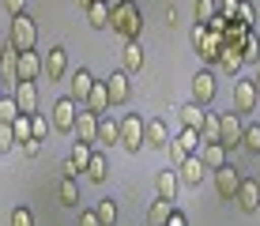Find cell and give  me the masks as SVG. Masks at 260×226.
<instances>
[{"mask_svg": "<svg viewBox=\"0 0 260 226\" xmlns=\"http://www.w3.org/2000/svg\"><path fill=\"white\" fill-rule=\"evenodd\" d=\"M110 30L124 42H140V30H143V12L136 0H117L110 8Z\"/></svg>", "mask_w": 260, "mask_h": 226, "instance_id": "cell-1", "label": "cell"}, {"mask_svg": "<svg viewBox=\"0 0 260 226\" xmlns=\"http://www.w3.org/2000/svg\"><path fill=\"white\" fill-rule=\"evenodd\" d=\"M8 45H12L15 53H34V45H38V26H34L30 15H15L12 26H8Z\"/></svg>", "mask_w": 260, "mask_h": 226, "instance_id": "cell-2", "label": "cell"}, {"mask_svg": "<svg viewBox=\"0 0 260 226\" xmlns=\"http://www.w3.org/2000/svg\"><path fill=\"white\" fill-rule=\"evenodd\" d=\"M76 121H79V102L72 94L57 98V102H53V128L72 136V132H76Z\"/></svg>", "mask_w": 260, "mask_h": 226, "instance_id": "cell-3", "label": "cell"}, {"mask_svg": "<svg viewBox=\"0 0 260 226\" xmlns=\"http://www.w3.org/2000/svg\"><path fill=\"white\" fill-rule=\"evenodd\" d=\"M143 117L140 113H124L121 117V147L124 151H132V155H140V147H143Z\"/></svg>", "mask_w": 260, "mask_h": 226, "instance_id": "cell-4", "label": "cell"}, {"mask_svg": "<svg viewBox=\"0 0 260 226\" xmlns=\"http://www.w3.org/2000/svg\"><path fill=\"white\" fill-rule=\"evenodd\" d=\"M241 132H245L241 113H219V143H222L226 151L241 147Z\"/></svg>", "mask_w": 260, "mask_h": 226, "instance_id": "cell-5", "label": "cell"}, {"mask_svg": "<svg viewBox=\"0 0 260 226\" xmlns=\"http://www.w3.org/2000/svg\"><path fill=\"white\" fill-rule=\"evenodd\" d=\"M211 177H215V192H219V200H234L238 196V188H241V174L234 166H219V170H211Z\"/></svg>", "mask_w": 260, "mask_h": 226, "instance_id": "cell-6", "label": "cell"}, {"mask_svg": "<svg viewBox=\"0 0 260 226\" xmlns=\"http://www.w3.org/2000/svg\"><path fill=\"white\" fill-rule=\"evenodd\" d=\"M260 110V94L253 79H238L234 83V113H256Z\"/></svg>", "mask_w": 260, "mask_h": 226, "instance_id": "cell-7", "label": "cell"}, {"mask_svg": "<svg viewBox=\"0 0 260 226\" xmlns=\"http://www.w3.org/2000/svg\"><path fill=\"white\" fill-rule=\"evenodd\" d=\"M215 94H219V87H215V76L208 68H200L192 76V102H200V106H211L215 102Z\"/></svg>", "mask_w": 260, "mask_h": 226, "instance_id": "cell-8", "label": "cell"}, {"mask_svg": "<svg viewBox=\"0 0 260 226\" xmlns=\"http://www.w3.org/2000/svg\"><path fill=\"white\" fill-rule=\"evenodd\" d=\"M38 76H46L42 57L38 53H19V60H15V79H19V83H34Z\"/></svg>", "mask_w": 260, "mask_h": 226, "instance_id": "cell-9", "label": "cell"}, {"mask_svg": "<svg viewBox=\"0 0 260 226\" xmlns=\"http://www.w3.org/2000/svg\"><path fill=\"white\" fill-rule=\"evenodd\" d=\"M222 45H226V42H222V34H219V30H211V26H208L204 42H196L192 49L200 53V60H204V64H219V57H222Z\"/></svg>", "mask_w": 260, "mask_h": 226, "instance_id": "cell-10", "label": "cell"}, {"mask_svg": "<svg viewBox=\"0 0 260 226\" xmlns=\"http://www.w3.org/2000/svg\"><path fill=\"white\" fill-rule=\"evenodd\" d=\"M94 83H98V79H94V76H91L87 68H76V72H72V83H68V94L76 98L79 106H87V98H91Z\"/></svg>", "mask_w": 260, "mask_h": 226, "instance_id": "cell-11", "label": "cell"}, {"mask_svg": "<svg viewBox=\"0 0 260 226\" xmlns=\"http://www.w3.org/2000/svg\"><path fill=\"white\" fill-rule=\"evenodd\" d=\"M234 200L241 204V211L256 215V211H260V181H256V177H241V188H238Z\"/></svg>", "mask_w": 260, "mask_h": 226, "instance_id": "cell-12", "label": "cell"}, {"mask_svg": "<svg viewBox=\"0 0 260 226\" xmlns=\"http://www.w3.org/2000/svg\"><path fill=\"white\" fill-rule=\"evenodd\" d=\"M98 121L102 117L91 113V110H79V121H76V143H98Z\"/></svg>", "mask_w": 260, "mask_h": 226, "instance_id": "cell-13", "label": "cell"}, {"mask_svg": "<svg viewBox=\"0 0 260 226\" xmlns=\"http://www.w3.org/2000/svg\"><path fill=\"white\" fill-rule=\"evenodd\" d=\"M170 128H166V121H158V117H151L147 124H143V147H170Z\"/></svg>", "mask_w": 260, "mask_h": 226, "instance_id": "cell-14", "label": "cell"}, {"mask_svg": "<svg viewBox=\"0 0 260 226\" xmlns=\"http://www.w3.org/2000/svg\"><path fill=\"white\" fill-rule=\"evenodd\" d=\"M155 188H158V200L177 204V192H181V174H177V170H162V174L155 177Z\"/></svg>", "mask_w": 260, "mask_h": 226, "instance_id": "cell-15", "label": "cell"}, {"mask_svg": "<svg viewBox=\"0 0 260 226\" xmlns=\"http://www.w3.org/2000/svg\"><path fill=\"white\" fill-rule=\"evenodd\" d=\"M204 158L200 155H189L181 162V166H177V174H181V185H189V188H200V181H204Z\"/></svg>", "mask_w": 260, "mask_h": 226, "instance_id": "cell-16", "label": "cell"}, {"mask_svg": "<svg viewBox=\"0 0 260 226\" xmlns=\"http://www.w3.org/2000/svg\"><path fill=\"white\" fill-rule=\"evenodd\" d=\"M106 90H110V106H124V102H128V94H132L128 72H113V76L106 79Z\"/></svg>", "mask_w": 260, "mask_h": 226, "instance_id": "cell-17", "label": "cell"}, {"mask_svg": "<svg viewBox=\"0 0 260 226\" xmlns=\"http://www.w3.org/2000/svg\"><path fill=\"white\" fill-rule=\"evenodd\" d=\"M177 117H181V128H196V132H200V128H204V117H208V106L185 102L181 110H177Z\"/></svg>", "mask_w": 260, "mask_h": 226, "instance_id": "cell-18", "label": "cell"}, {"mask_svg": "<svg viewBox=\"0 0 260 226\" xmlns=\"http://www.w3.org/2000/svg\"><path fill=\"white\" fill-rule=\"evenodd\" d=\"M42 64H46V76H49V79H60V76L68 72V49H64V45H53L49 57L42 60Z\"/></svg>", "mask_w": 260, "mask_h": 226, "instance_id": "cell-19", "label": "cell"}, {"mask_svg": "<svg viewBox=\"0 0 260 226\" xmlns=\"http://www.w3.org/2000/svg\"><path fill=\"white\" fill-rule=\"evenodd\" d=\"M140 68H143V45L140 42H124V49H121V72L136 76Z\"/></svg>", "mask_w": 260, "mask_h": 226, "instance_id": "cell-20", "label": "cell"}, {"mask_svg": "<svg viewBox=\"0 0 260 226\" xmlns=\"http://www.w3.org/2000/svg\"><path fill=\"white\" fill-rule=\"evenodd\" d=\"M15 102H19V113H38V87L34 83H15Z\"/></svg>", "mask_w": 260, "mask_h": 226, "instance_id": "cell-21", "label": "cell"}, {"mask_svg": "<svg viewBox=\"0 0 260 226\" xmlns=\"http://www.w3.org/2000/svg\"><path fill=\"white\" fill-rule=\"evenodd\" d=\"M83 174H87V181H94V185H106V177H110V158L94 147V155H91V162H87Z\"/></svg>", "mask_w": 260, "mask_h": 226, "instance_id": "cell-22", "label": "cell"}, {"mask_svg": "<svg viewBox=\"0 0 260 226\" xmlns=\"http://www.w3.org/2000/svg\"><path fill=\"white\" fill-rule=\"evenodd\" d=\"M113 143H121V121L102 117V121H98V143L94 147H113Z\"/></svg>", "mask_w": 260, "mask_h": 226, "instance_id": "cell-23", "label": "cell"}, {"mask_svg": "<svg viewBox=\"0 0 260 226\" xmlns=\"http://www.w3.org/2000/svg\"><path fill=\"white\" fill-rule=\"evenodd\" d=\"M110 0H94V4L91 8H83V12H87V23H91L94 26V30H106V26H110Z\"/></svg>", "mask_w": 260, "mask_h": 226, "instance_id": "cell-24", "label": "cell"}, {"mask_svg": "<svg viewBox=\"0 0 260 226\" xmlns=\"http://www.w3.org/2000/svg\"><path fill=\"white\" fill-rule=\"evenodd\" d=\"M219 68L226 72V76H238L241 68H245V57H241L238 45H222V57H219Z\"/></svg>", "mask_w": 260, "mask_h": 226, "instance_id": "cell-25", "label": "cell"}, {"mask_svg": "<svg viewBox=\"0 0 260 226\" xmlns=\"http://www.w3.org/2000/svg\"><path fill=\"white\" fill-rule=\"evenodd\" d=\"M83 110H91V113H98V117L110 113V90H106V83H94V90H91V98H87Z\"/></svg>", "mask_w": 260, "mask_h": 226, "instance_id": "cell-26", "label": "cell"}, {"mask_svg": "<svg viewBox=\"0 0 260 226\" xmlns=\"http://www.w3.org/2000/svg\"><path fill=\"white\" fill-rule=\"evenodd\" d=\"M15 60H19V53L12 49V45H4V49H0V79H4V83H19V79H15Z\"/></svg>", "mask_w": 260, "mask_h": 226, "instance_id": "cell-27", "label": "cell"}, {"mask_svg": "<svg viewBox=\"0 0 260 226\" xmlns=\"http://www.w3.org/2000/svg\"><path fill=\"white\" fill-rule=\"evenodd\" d=\"M226 155H230V151L222 147V143H204V151H200V158H204V166H208V170L226 166Z\"/></svg>", "mask_w": 260, "mask_h": 226, "instance_id": "cell-28", "label": "cell"}, {"mask_svg": "<svg viewBox=\"0 0 260 226\" xmlns=\"http://www.w3.org/2000/svg\"><path fill=\"white\" fill-rule=\"evenodd\" d=\"M170 215H174V204H170V200H155L147 207V226H166Z\"/></svg>", "mask_w": 260, "mask_h": 226, "instance_id": "cell-29", "label": "cell"}, {"mask_svg": "<svg viewBox=\"0 0 260 226\" xmlns=\"http://www.w3.org/2000/svg\"><path fill=\"white\" fill-rule=\"evenodd\" d=\"M174 140L181 143V147L189 151V155H200V151H204V136L196 132V128H181V132L174 136Z\"/></svg>", "mask_w": 260, "mask_h": 226, "instance_id": "cell-30", "label": "cell"}, {"mask_svg": "<svg viewBox=\"0 0 260 226\" xmlns=\"http://www.w3.org/2000/svg\"><path fill=\"white\" fill-rule=\"evenodd\" d=\"M57 196H60V204H68V207H79V185H76V177H60V185H57Z\"/></svg>", "mask_w": 260, "mask_h": 226, "instance_id": "cell-31", "label": "cell"}, {"mask_svg": "<svg viewBox=\"0 0 260 226\" xmlns=\"http://www.w3.org/2000/svg\"><path fill=\"white\" fill-rule=\"evenodd\" d=\"M94 215H98V222H102V226H117V200H110V196L98 200L94 204Z\"/></svg>", "mask_w": 260, "mask_h": 226, "instance_id": "cell-32", "label": "cell"}, {"mask_svg": "<svg viewBox=\"0 0 260 226\" xmlns=\"http://www.w3.org/2000/svg\"><path fill=\"white\" fill-rule=\"evenodd\" d=\"M241 57H245V64H260V38H256L253 26H249L245 42H241Z\"/></svg>", "mask_w": 260, "mask_h": 226, "instance_id": "cell-33", "label": "cell"}, {"mask_svg": "<svg viewBox=\"0 0 260 226\" xmlns=\"http://www.w3.org/2000/svg\"><path fill=\"white\" fill-rule=\"evenodd\" d=\"M241 147L260 158V124H245V132H241Z\"/></svg>", "mask_w": 260, "mask_h": 226, "instance_id": "cell-34", "label": "cell"}, {"mask_svg": "<svg viewBox=\"0 0 260 226\" xmlns=\"http://www.w3.org/2000/svg\"><path fill=\"white\" fill-rule=\"evenodd\" d=\"M12 132H15V140L26 143V140H34V128H30V113H19L12 121Z\"/></svg>", "mask_w": 260, "mask_h": 226, "instance_id": "cell-35", "label": "cell"}, {"mask_svg": "<svg viewBox=\"0 0 260 226\" xmlns=\"http://www.w3.org/2000/svg\"><path fill=\"white\" fill-rule=\"evenodd\" d=\"M91 155H94V143H76L68 158L76 162V166H79V174H83V170H87V162H91Z\"/></svg>", "mask_w": 260, "mask_h": 226, "instance_id": "cell-36", "label": "cell"}, {"mask_svg": "<svg viewBox=\"0 0 260 226\" xmlns=\"http://www.w3.org/2000/svg\"><path fill=\"white\" fill-rule=\"evenodd\" d=\"M15 117H19V102H15V94H4L0 98V124H12Z\"/></svg>", "mask_w": 260, "mask_h": 226, "instance_id": "cell-37", "label": "cell"}, {"mask_svg": "<svg viewBox=\"0 0 260 226\" xmlns=\"http://www.w3.org/2000/svg\"><path fill=\"white\" fill-rule=\"evenodd\" d=\"M219 15V0H196V23H211Z\"/></svg>", "mask_w": 260, "mask_h": 226, "instance_id": "cell-38", "label": "cell"}, {"mask_svg": "<svg viewBox=\"0 0 260 226\" xmlns=\"http://www.w3.org/2000/svg\"><path fill=\"white\" fill-rule=\"evenodd\" d=\"M200 136H204V143H219V113H208V117H204Z\"/></svg>", "mask_w": 260, "mask_h": 226, "instance_id": "cell-39", "label": "cell"}, {"mask_svg": "<svg viewBox=\"0 0 260 226\" xmlns=\"http://www.w3.org/2000/svg\"><path fill=\"white\" fill-rule=\"evenodd\" d=\"M238 8H241V0H219V15H222L226 23L238 19Z\"/></svg>", "mask_w": 260, "mask_h": 226, "instance_id": "cell-40", "label": "cell"}, {"mask_svg": "<svg viewBox=\"0 0 260 226\" xmlns=\"http://www.w3.org/2000/svg\"><path fill=\"white\" fill-rule=\"evenodd\" d=\"M234 23H241V26H253V23H256V12H253V4H249V0H241L238 19H234Z\"/></svg>", "mask_w": 260, "mask_h": 226, "instance_id": "cell-41", "label": "cell"}, {"mask_svg": "<svg viewBox=\"0 0 260 226\" xmlns=\"http://www.w3.org/2000/svg\"><path fill=\"white\" fill-rule=\"evenodd\" d=\"M30 128H34V140H46V132H49V121L42 113H30Z\"/></svg>", "mask_w": 260, "mask_h": 226, "instance_id": "cell-42", "label": "cell"}, {"mask_svg": "<svg viewBox=\"0 0 260 226\" xmlns=\"http://www.w3.org/2000/svg\"><path fill=\"white\" fill-rule=\"evenodd\" d=\"M12 226H34L30 207H15V211H12Z\"/></svg>", "mask_w": 260, "mask_h": 226, "instance_id": "cell-43", "label": "cell"}, {"mask_svg": "<svg viewBox=\"0 0 260 226\" xmlns=\"http://www.w3.org/2000/svg\"><path fill=\"white\" fill-rule=\"evenodd\" d=\"M15 143H19V140H15V132H12V124H0V151H12V147H15Z\"/></svg>", "mask_w": 260, "mask_h": 226, "instance_id": "cell-44", "label": "cell"}, {"mask_svg": "<svg viewBox=\"0 0 260 226\" xmlns=\"http://www.w3.org/2000/svg\"><path fill=\"white\" fill-rule=\"evenodd\" d=\"M185 158H189V151H185V147H181V143H177V140H170V162H174V170L181 166Z\"/></svg>", "mask_w": 260, "mask_h": 226, "instance_id": "cell-45", "label": "cell"}, {"mask_svg": "<svg viewBox=\"0 0 260 226\" xmlns=\"http://www.w3.org/2000/svg\"><path fill=\"white\" fill-rule=\"evenodd\" d=\"M19 151H23L26 158H34V155L42 151V140H26V143H19Z\"/></svg>", "mask_w": 260, "mask_h": 226, "instance_id": "cell-46", "label": "cell"}, {"mask_svg": "<svg viewBox=\"0 0 260 226\" xmlns=\"http://www.w3.org/2000/svg\"><path fill=\"white\" fill-rule=\"evenodd\" d=\"M4 8H8V15H23V8H26V0H4Z\"/></svg>", "mask_w": 260, "mask_h": 226, "instance_id": "cell-47", "label": "cell"}, {"mask_svg": "<svg viewBox=\"0 0 260 226\" xmlns=\"http://www.w3.org/2000/svg\"><path fill=\"white\" fill-rule=\"evenodd\" d=\"M79 226H102L98 215H94V207H91V211H79Z\"/></svg>", "mask_w": 260, "mask_h": 226, "instance_id": "cell-48", "label": "cell"}, {"mask_svg": "<svg viewBox=\"0 0 260 226\" xmlns=\"http://www.w3.org/2000/svg\"><path fill=\"white\" fill-rule=\"evenodd\" d=\"M166 226H189V219H185V215L174 207V215H170V222H166Z\"/></svg>", "mask_w": 260, "mask_h": 226, "instance_id": "cell-49", "label": "cell"}, {"mask_svg": "<svg viewBox=\"0 0 260 226\" xmlns=\"http://www.w3.org/2000/svg\"><path fill=\"white\" fill-rule=\"evenodd\" d=\"M60 170H64V177H76V174H79V166H76L72 158H64V166H60Z\"/></svg>", "mask_w": 260, "mask_h": 226, "instance_id": "cell-50", "label": "cell"}, {"mask_svg": "<svg viewBox=\"0 0 260 226\" xmlns=\"http://www.w3.org/2000/svg\"><path fill=\"white\" fill-rule=\"evenodd\" d=\"M253 83H256V94H260V64H256V76H253Z\"/></svg>", "mask_w": 260, "mask_h": 226, "instance_id": "cell-51", "label": "cell"}, {"mask_svg": "<svg viewBox=\"0 0 260 226\" xmlns=\"http://www.w3.org/2000/svg\"><path fill=\"white\" fill-rule=\"evenodd\" d=\"M94 4V0H79V8H91Z\"/></svg>", "mask_w": 260, "mask_h": 226, "instance_id": "cell-52", "label": "cell"}, {"mask_svg": "<svg viewBox=\"0 0 260 226\" xmlns=\"http://www.w3.org/2000/svg\"><path fill=\"white\" fill-rule=\"evenodd\" d=\"M0 98H4V79H0Z\"/></svg>", "mask_w": 260, "mask_h": 226, "instance_id": "cell-53", "label": "cell"}, {"mask_svg": "<svg viewBox=\"0 0 260 226\" xmlns=\"http://www.w3.org/2000/svg\"><path fill=\"white\" fill-rule=\"evenodd\" d=\"M256 181H260V177H256Z\"/></svg>", "mask_w": 260, "mask_h": 226, "instance_id": "cell-54", "label": "cell"}]
</instances>
